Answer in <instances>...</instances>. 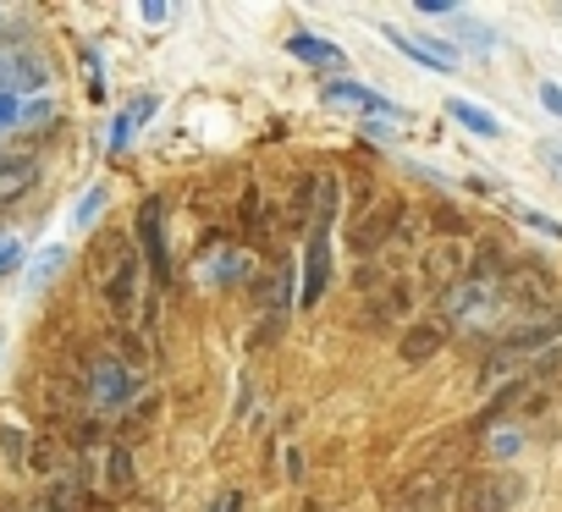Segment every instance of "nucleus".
I'll use <instances>...</instances> for the list:
<instances>
[{
    "label": "nucleus",
    "mask_w": 562,
    "mask_h": 512,
    "mask_svg": "<svg viewBox=\"0 0 562 512\" xmlns=\"http://www.w3.org/2000/svg\"><path fill=\"white\" fill-rule=\"evenodd\" d=\"M441 348H447V326H436V320H419V326H408V331H403V342H397L403 364H425V359H436Z\"/></svg>",
    "instance_id": "1a4fd4ad"
},
{
    "label": "nucleus",
    "mask_w": 562,
    "mask_h": 512,
    "mask_svg": "<svg viewBox=\"0 0 562 512\" xmlns=\"http://www.w3.org/2000/svg\"><path fill=\"white\" fill-rule=\"evenodd\" d=\"M23 265V242L18 237H0V276H12Z\"/></svg>",
    "instance_id": "4be33fe9"
},
{
    "label": "nucleus",
    "mask_w": 562,
    "mask_h": 512,
    "mask_svg": "<svg viewBox=\"0 0 562 512\" xmlns=\"http://www.w3.org/2000/svg\"><path fill=\"white\" fill-rule=\"evenodd\" d=\"M78 507H83L78 485H72V479H56V485H50V512H78Z\"/></svg>",
    "instance_id": "aec40b11"
},
{
    "label": "nucleus",
    "mask_w": 562,
    "mask_h": 512,
    "mask_svg": "<svg viewBox=\"0 0 562 512\" xmlns=\"http://www.w3.org/2000/svg\"><path fill=\"white\" fill-rule=\"evenodd\" d=\"M7 127H18V100L0 94V133H7Z\"/></svg>",
    "instance_id": "a878e982"
},
{
    "label": "nucleus",
    "mask_w": 562,
    "mask_h": 512,
    "mask_svg": "<svg viewBox=\"0 0 562 512\" xmlns=\"http://www.w3.org/2000/svg\"><path fill=\"white\" fill-rule=\"evenodd\" d=\"M149 116H155V100H149V94H144V100H133V105L116 116V127H111V155H122V149L138 138V122H149Z\"/></svg>",
    "instance_id": "2eb2a0df"
},
{
    "label": "nucleus",
    "mask_w": 562,
    "mask_h": 512,
    "mask_svg": "<svg viewBox=\"0 0 562 512\" xmlns=\"http://www.w3.org/2000/svg\"><path fill=\"white\" fill-rule=\"evenodd\" d=\"M524 220H529V226H540L546 237H562V226H557V220H546V215H535V209H524Z\"/></svg>",
    "instance_id": "bb28decb"
},
{
    "label": "nucleus",
    "mask_w": 562,
    "mask_h": 512,
    "mask_svg": "<svg viewBox=\"0 0 562 512\" xmlns=\"http://www.w3.org/2000/svg\"><path fill=\"white\" fill-rule=\"evenodd\" d=\"M248 253L243 248H215L210 260H204V287H232V282H243L248 276Z\"/></svg>",
    "instance_id": "9b49d317"
},
{
    "label": "nucleus",
    "mask_w": 562,
    "mask_h": 512,
    "mask_svg": "<svg viewBox=\"0 0 562 512\" xmlns=\"http://www.w3.org/2000/svg\"><path fill=\"white\" fill-rule=\"evenodd\" d=\"M386 39H392L403 56H414L419 67H441V72H452V67H458V50H452V45H441V39H436V45H430V39H408V34H386Z\"/></svg>",
    "instance_id": "f8f14e48"
},
{
    "label": "nucleus",
    "mask_w": 562,
    "mask_h": 512,
    "mask_svg": "<svg viewBox=\"0 0 562 512\" xmlns=\"http://www.w3.org/2000/svg\"><path fill=\"white\" fill-rule=\"evenodd\" d=\"M100 204H105V193H100V187H94V193H89V198H78V215H72V220H78V226H83V220H89V215H94V209H100Z\"/></svg>",
    "instance_id": "b1692460"
},
{
    "label": "nucleus",
    "mask_w": 562,
    "mask_h": 512,
    "mask_svg": "<svg viewBox=\"0 0 562 512\" xmlns=\"http://www.w3.org/2000/svg\"><path fill=\"white\" fill-rule=\"evenodd\" d=\"M56 72H50V61L40 56V45H29V39H0V94H40L45 83H50Z\"/></svg>",
    "instance_id": "f03ea898"
},
{
    "label": "nucleus",
    "mask_w": 562,
    "mask_h": 512,
    "mask_svg": "<svg viewBox=\"0 0 562 512\" xmlns=\"http://www.w3.org/2000/svg\"><path fill=\"white\" fill-rule=\"evenodd\" d=\"M61 265H67V248H61V242H50V248L40 253V260L29 265V287H34V293H40V287H50Z\"/></svg>",
    "instance_id": "6ab92c4d"
},
{
    "label": "nucleus",
    "mask_w": 562,
    "mask_h": 512,
    "mask_svg": "<svg viewBox=\"0 0 562 512\" xmlns=\"http://www.w3.org/2000/svg\"><path fill=\"white\" fill-rule=\"evenodd\" d=\"M111 490H127L133 485V457H127V446H116L111 452V479H105Z\"/></svg>",
    "instance_id": "412c9836"
},
{
    "label": "nucleus",
    "mask_w": 562,
    "mask_h": 512,
    "mask_svg": "<svg viewBox=\"0 0 562 512\" xmlns=\"http://www.w3.org/2000/svg\"><path fill=\"white\" fill-rule=\"evenodd\" d=\"M441 501H447V479L441 474H419V479H408L397 490L392 512H441Z\"/></svg>",
    "instance_id": "6e6552de"
},
{
    "label": "nucleus",
    "mask_w": 562,
    "mask_h": 512,
    "mask_svg": "<svg viewBox=\"0 0 562 512\" xmlns=\"http://www.w3.org/2000/svg\"><path fill=\"white\" fill-rule=\"evenodd\" d=\"M210 512H237V490H221V501H215Z\"/></svg>",
    "instance_id": "cd10ccee"
},
{
    "label": "nucleus",
    "mask_w": 562,
    "mask_h": 512,
    "mask_svg": "<svg viewBox=\"0 0 562 512\" xmlns=\"http://www.w3.org/2000/svg\"><path fill=\"white\" fill-rule=\"evenodd\" d=\"M524 501V479L513 468H480L458 485V512H513Z\"/></svg>",
    "instance_id": "f257e3e1"
},
{
    "label": "nucleus",
    "mask_w": 562,
    "mask_h": 512,
    "mask_svg": "<svg viewBox=\"0 0 562 512\" xmlns=\"http://www.w3.org/2000/svg\"><path fill=\"white\" fill-rule=\"evenodd\" d=\"M326 282H331V242H326V231H315L310 237V260H304V293H299V304L315 309L326 298Z\"/></svg>",
    "instance_id": "423d86ee"
},
{
    "label": "nucleus",
    "mask_w": 562,
    "mask_h": 512,
    "mask_svg": "<svg viewBox=\"0 0 562 512\" xmlns=\"http://www.w3.org/2000/svg\"><path fill=\"white\" fill-rule=\"evenodd\" d=\"M326 100H331V105H353V111H364V116H403V105H392L386 94L359 89V83H348V78L326 83Z\"/></svg>",
    "instance_id": "0eeeda50"
},
{
    "label": "nucleus",
    "mask_w": 562,
    "mask_h": 512,
    "mask_svg": "<svg viewBox=\"0 0 562 512\" xmlns=\"http://www.w3.org/2000/svg\"><path fill=\"white\" fill-rule=\"evenodd\" d=\"M89 402H94L100 413H127V408L138 402V375H133L122 359H100V364L89 369Z\"/></svg>",
    "instance_id": "7ed1b4c3"
},
{
    "label": "nucleus",
    "mask_w": 562,
    "mask_h": 512,
    "mask_svg": "<svg viewBox=\"0 0 562 512\" xmlns=\"http://www.w3.org/2000/svg\"><path fill=\"white\" fill-rule=\"evenodd\" d=\"M491 452H496V457H507V452H518V430H513V424H502V430L491 435Z\"/></svg>",
    "instance_id": "5701e85b"
},
{
    "label": "nucleus",
    "mask_w": 562,
    "mask_h": 512,
    "mask_svg": "<svg viewBox=\"0 0 562 512\" xmlns=\"http://www.w3.org/2000/svg\"><path fill=\"white\" fill-rule=\"evenodd\" d=\"M375 309H370V326H392V320H408V282H386L375 298H370Z\"/></svg>",
    "instance_id": "4468645a"
},
{
    "label": "nucleus",
    "mask_w": 562,
    "mask_h": 512,
    "mask_svg": "<svg viewBox=\"0 0 562 512\" xmlns=\"http://www.w3.org/2000/svg\"><path fill=\"white\" fill-rule=\"evenodd\" d=\"M29 182H34V160H23V155H0V198L23 193Z\"/></svg>",
    "instance_id": "a211bd4d"
},
{
    "label": "nucleus",
    "mask_w": 562,
    "mask_h": 512,
    "mask_svg": "<svg viewBox=\"0 0 562 512\" xmlns=\"http://www.w3.org/2000/svg\"><path fill=\"white\" fill-rule=\"evenodd\" d=\"M447 116H452V122H463V127H469V133H480V138H502V122H496L491 111L469 105V100H452V105H447Z\"/></svg>",
    "instance_id": "f3484780"
},
{
    "label": "nucleus",
    "mask_w": 562,
    "mask_h": 512,
    "mask_svg": "<svg viewBox=\"0 0 562 512\" xmlns=\"http://www.w3.org/2000/svg\"><path fill=\"white\" fill-rule=\"evenodd\" d=\"M392 231H397V204H375V209H370V215L353 226V237H348V242H353L359 253H375Z\"/></svg>",
    "instance_id": "9d476101"
},
{
    "label": "nucleus",
    "mask_w": 562,
    "mask_h": 512,
    "mask_svg": "<svg viewBox=\"0 0 562 512\" xmlns=\"http://www.w3.org/2000/svg\"><path fill=\"white\" fill-rule=\"evenodd\" d=\"M288 50H293L304 67H342V50H337V45H326L321 34H310V29H299V34L288 39Z\"/></svg>",
    "instance_id": "ddd939ff"
},
{
    "label": "nucleus",
    "mask_w": 562,
    "mask_h": 512,
    "mask_svg": "<svg viewBox=\"0 0 562 512\" xmlns=\"http://www.w3.org/2000/svg\"><path fill=\"white\" fill-rule=\"evenodd\" d=\"M425 287H436V293H447V287H458L463 276H469V253H463V242H452V237H441L436 248H425Z\"/></svg>",
    "instance_id": "39448f33"
},
{
    "label": "nucleus",
    "mask_w": 562,
    "mask_h": 512,
    "mask_svg": "<svg viewBox=\"0 0 562 512\" xmlns=\"http://www.w3.org/2000/svg\"><path fill=\"white\" fill-rule=\"evenodd\" d=\"M540 105H546L551 116H562V89H557V83H540Z\"/></svg>",
    "instance_id": "393cba45"
},
{
    "label": "nucleus",
    "mask_w": 562,
    "mask_h": 512,
    "mask_svg": "<svg viewBox=\"0 0 562 512\" xmlns=\"http://www.w3.org/2000/svg\"><path fill=\"white\" fill-rule=\"evenodd\" d=\"M441 315H447L452 326H480V320H496V287H491V282L463 276L458 287H447V293H441Z\"/></svg>",
    "instance_id": "20e7f679"
},
{
    "label": "nucleus",
    "mask_w": 562,
    "mask_h": 512,
    "mask_svg": "<svg viewBox=\"0 0 562 512\" xmlns=\"http://www.w3.org/2000/svg\"><path fill=\"white\" fill-rule=\"evenodd\" d=\"M138 237H144V253H149L155 276H166L171 265H166V242H160V204H144V215H138Z\"/></svg>",
    "instance_id": "dca6fc26"
}]
</instances>
